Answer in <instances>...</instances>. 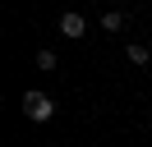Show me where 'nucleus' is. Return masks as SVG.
<instances>
[{
	"instance_id": "obj_5",
	"label": "nucleus",
	"mask_w": 152,
	"mask_h": 147,
	"mask_svg": "<svg viewBox=\"0 0 152 147\" xmlns=\"http://www.w3.org/2000/svg\"><path fill=\"white\" fill-rule=\"evenodd\" d=\"M37 69H46V74L56 69V51H37Z\"/></svg>"
},
{
	"instance_id": "obj_4",
	"label": "nucleus",
	"mask_w": 152,
	"mask_h": 147,
	"mask_svg": "<svg viewBox=\"0 0 152 147\" xmlns=\"http://www.w3.org/2000/svg\"><path fill=\"white\" fill-rule=\"evenodd\" d=\"M102 28H106V32H120V28H124V14H120V9H106V14H102Z\"/></svg>"
},
{
	"instance_id": "obj_3",
	"label": "nucleus",
	"mask_w": 152,
	"mask_h": 147,
	"mask_svg": "<svg viewBox=\"0 0 152 147\" xmlns=\"http://www.w3.org/2000/svg\"><path fill=\"white\" fill-rule=\"evenodd\" d=\"M124 55H129V64H138V69L152 60V51H148V46H138V41H129V46H124Z\"/></svg>"
},
{
	"instance_id": "obj_1",
	"label": "nucleus",
	"mask_w": 152,
	"mask_h": 147,
	"mask_svg": "<svg viewBox=\"0 0 152 147\" xmlns=\"http://www.w3.org/2000/svg\"><path fill=\"white\" fill-rule=\"evenodd\" d=\"M23 115H28L32 124H46V119L56 115V101H51L46 92H37V87H28V92H23Z\"/></svg>"
},
{
	"instance_id": "obj_2",
	"label": "nucleus",
	"mask_w": 152,
	"mask_h": 147,
	"mask_svg": "<svg viewBox=\"0 0 152 147\" xmlns=\"http://www.w3.org/2000/svg\"><path fill=\"white\" fill-rule=\"evenodd\" d=\"M83 32H88V18H83V14H74V9H65V14H60V37L78 41Z\"/></svg>"
}]
</instances>
